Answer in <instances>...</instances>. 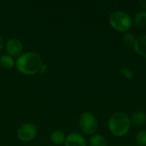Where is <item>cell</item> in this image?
Instances as JSON below:
<instances>
[{
  "label": "cell",
  "instance_id": "obj_7",
  "mask_svg": "<svg viewBox=\"0 0 146 146\" xmlns=\"http://www.w3.org/2000/svg\"><path fill=\"white\" fill-rule=\"evenodd\" d=\"M64 146H87V142L80 133H71L66 136Z\"/></svg>",
  "mask_w": 146,
  "mask_h": 146
},
{
  "label": "cell",
  "instance_id": "obj_9",
  "mask_svg": "<svg viewBox=\"0 0 146 146\" xmlns=\"http://www.w3.org/2000/svg\"><path fill=\"white\" fill-rule=\"evenodd\" d=\"M131 122L136 127H142L146 123V114L143 111H136L130 117Z\"/></svg>",
  "mask_w": 146,
  "mask_h": 146
},
{
  "label": "cell",
  "instance_id": "obj_6",
  "mask_svg": "<svg viewBox=\"0 0 146 146\" xmlns=\"http://www.w3.org/2000/svg\"><path fill=\"white\" fill-rule=\"evenodd\" d=\"M5 50L8 55L12 57H18L22 54L23 44L21 39L12 37L9 38L5 44Z\"/></svg>",
  "mask_w": 146,
  "mask_h": 146
},
{
  "label": "cell",
  "instance_id": "obj_11",
  "mask_svg": "<svg viewBox=\"0 0 146 146\" xmlns=\"http://www.w3.org/2000/svg\"><path fill=\"white\" fill-rule=\"evenodd\" d=\"M89 145L90 146H109L106 138L98 133H95L91 136L89 139Z\"/></svg>",
  "mask_w": 146,
  "mask_h": 146
},
{
  "label": "cell",
  "instance_id": "obj_12",
  "mask_svg": "<svg viewBox=\"0 0 146 146\" xmlns=\"http://www.w3.org/2000/svg\"><path fill=\"white\" fill-rule=\"evenodd\" d=\"M65 139H66V135L61 130H54L50 133V140L53 144H55L56 145L64 144Z\"/></svg>",
  "mask_w": 146,
  "mask_h": 146
},
{
  "label": "cell",
  "instance_id": "obj_17",
  "mask_svg": "<svg viewBox=\"0 0 146 146\" xmlns=\"http://www.w3.org/2000/svg\"><path fill=\"white\" fill-rule=\"evenodd\" d=\"M46 68H47V65L43 63V64H42V66H41V68H40L39 72H41V74H44V73L46 71Z\"/></svg>",
  "mask_w": 146,
  "mask_h": 146
},
{
  "label": "cell",
  "instance_id": "obj_15",
  "mask_svg": "<svg viewBox=\"0 0 146 146\" xmlns=\"http://www.w3.org/2000/svg\"><path fill=\"white\" fill-rule=\"evenodd\" d=\"M135 143L137 146H146V130H140L137 133Z\"/></svg>",
  "mask_w": 146,
  "mask_h": 146
},
{
  "label": "cell",
  "instance_id": "obj_2",
  "mask_svg": "<svg viewBox=\"0 0 146 146\" xmlns=\"http://www.w3.org/2000/svg\"><path fill=\"white\" fill-rule=\"evenodd\" d=\"M130 116L124 112H115L109 119V130L115 137L121 138L127 135L131 128Z\"/></svg>",
  "mask_w": 146,
  "mask_h": 146
},
{
  "label": "cell",
  "instance_id": "obj_16",
  "mask_svg": "<svg viewBox=\"0 0 146 146\" xmlns=\"http://www.w3.org/2000/svg\"><path fill=\"white\" fill-rule=\"evenodd\" d=\"M121 73L127 80H132L134 77V72L129 68H122L121 69Z\"/></svg>",
  "mask_w": 146,
  "mask_h": 146
},
{
  "label": "cell",
  "instance_id": "obj_10",
  "mask_svg": "<svg viewBox=\"0 0 146 146\" xmlns=\"http://www.w3.org/2000/svg\"><path fill=\"white\" fill-rule=\"evenodd\" d=\"M133 23L134 26L139 29H145L146 28V11L141 10L138 12L133 21Z\"/></svg>",
  "mask_w": 146,
  "mask_h": 146
},
{
  "label": "cell",
  "instance_id": "obj_1",
  "mask_svg": "<svg viewBox=\"0 0 146 146\" xmlns=\"http://www.w3.org/2000/svg\"><path fill=\"white\" fill-rule=\"evenodd\" d=\"M43 64L40 55L34 51L22 53L15 60V68L22 74L33 75L39 72Z\"/></svg>",
  "mask_w": 146,
  "mask_h": 146
},
{
  "label": "cell",
  "instance_id": "obj_3",
  "mask_svg": "<svg viewBox=\"0 0 146 146\" xmlns=\"http://www.w3.org/2000/svg\"><path fill=\"white\" fill-rule=\"evenodd\" d=\"M109 22L110 27L117 32L127 33L133 26V19L125 11L116 10L110 14L109 17Z\"/></svg>",
  "mask_w": 146,
  "mask_h": 146
},
{
  "label": "cell",
  "instance_id": "obj_4",
  "mask_svg": "<svg viewBox=\"0 0 146 146\" xmlns=\"http://www.w3.org/2000/svg\"><path fill=\"white\" fill-rule=\"evenodd\" d=\"M79 127L86 135H93L98 129V121L97 117L92 112L86 111L79 117Z\"/></svg>",
  "mask_w": 146,
  "mask_h": 146
},
{
  "label": "cell",
  "instance_id": "obj_5",
  "mask_svg": "<svg viewBox=\"0 0 146 146\" xmlns=\"http://www.w3.org/2000/svg\"><path fill=\"white\" fill-rule=\"evenodd\" d=\"M38 130L34 124L33 123H23L21 125L17 130V137L21 141L29 142L34 139L37 136Z\"/></svg>",
  "mask_w": 146,
  "mask_h": 146
},
{
  "label": "cell",
  "instance_id": "obj_14",
  "mask_svg": "<svg viewBox=\"0 0 146 146\" xmlns=\"http://www.w3.org/2000/svg\"><path fill=\"white\" fill-rule=\"evenodd\" d=\"M136 38H137V37H135V35L133 33L127 32V33H125L122 36V43L127 47L133 48Z\"/></svg>",
  "mask_w": 146,
  "mask_h": 146
},
{
  "label": "cell",
  "instance_id": "obj_8",
  "mask_svg": "<svg viewBox=\"0 0 146 146\" xmlns=\"http://www.w3.org/2000/svg\"><path fill=\"white\" fill-rule=\"evenodd\" d=\"M133 49L139 56L146 58V34L137 37Z\"/></svg>",
  "mask_w": 146,
  "mask_h": 146
},
{
  "label": "cell",
  "instance_id": "obj_19",
  "mask_svg": "<svg viewBox=\"0 0 146 146\" xmlns=\"http://www.w3.org/2000/svg\"><path fill=\"white\" fill-rule=\"evenodd\" d=\"M3 45H4V40H3V37L1 36V34H0V50H2V48L3 47Z\"/></svg>",
  "mask_w": 146,
  "mask_h": 146
},
{
  "label": "cell",
  "instance_id": "obj_13",
  "mask_svg": "<svg viewBox=\"0 0 146 146\" xmlns=\"http://www.w3.org/2000/svg\"><path fill=\"white\" fill-rule=\"evenodd\" d=\"M0 65L3 68H12L15 65V61L14 57L10 56L8 54H5L0 57Z\"/></svg>",
  "mask_w": 146,
  "mask_h": 146
},
{
  "label": "cell",
  "instance_id": "obj_18",
  "mask_svg": "<svg viewBox=\"0 0 146 146\" xmlns=\"http://www.w3.org/2000/svg\"><path fill=\"white\" fill-rule=\"evenodd\" d=\"M139 4L142 6V8L144 9V10L146 11V0H140L139 1Z\"/></svg>",
  "mask_w": 146,
  "mask_h": 146
}]
</instances>
